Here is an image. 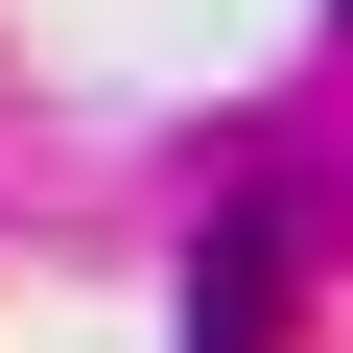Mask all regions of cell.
I'll use <instances>...</instances> for the list:
<instances>
[{"mask_svg": "<svg viewBox=\"0 0 353 353\" xmlns=\"http://www.w3.org/2000/svg\"><path fill=\"white\" fill-rule=\"evenodd\" d=\"M259 306H283V212H236V236L189 259V353H259Z\"/></svg>", "mask_w": 353, "mask_h": 353, "instance_id": "cell-1", "label": "cell"}]
</instances>
